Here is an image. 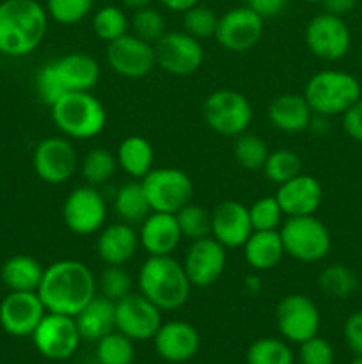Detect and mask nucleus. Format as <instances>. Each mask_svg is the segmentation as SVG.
Masks as SVG:
<instances>
[{
  "instance_id": "nucleus-1",
  "label": "nucleus",
  "mask_w": 362,
  "mask_h": 364,
  "mask_svg": "<svg viewBox=\"0 0 362 364\" xmlns=\"http://www.w3.org/2000/svg\"><path fill=\"white\" fill-rule=\"evenodd\" d=\"M98 291L94 272L78 259H59L45 267L38 295L48 313L77 316Z\"/></svg>"
},
{
  "instance_id": "nucleus-2",
  "label": "nucleus",
  "mask_w": 362,
  "mask_h": 364,
  "mask_svg": "<svg viewBox=\"0 0 362 364\" xmlns=\"http://www.w3.org/2000/svg\"><path fill=\"white\" fill-rule=\"evenodd\" d=\"M48 14L38 0L0 2V53L25 57L39 48L48 31Z\"/></svg>"
},
{
  "instance_id": "nucleus-3",
  "label": "nucleus",
  "mask_w": 362,
  "mask_h": 364,
  "mask_svg": "<svg viewBox=\"0 0 362 364\" xmlns=\"http://www.w3.org/2000/svg\"><path fill=\"white\" fill-rule=\"evenodd\" d=\"M99 77L102 68L94 57L71 52L41 66L35 73V92L45 105L52 107L67 92L92 91Z\"/></svg>"
},
{
  "instance_id": "nucleus-4",
  "label": "nucleus",
  "mask_w": 362,
  "mask_h": 364,
  "mask_svg": "<svg viewBox=\"0 0 362 364\" xmlns=\"http://www.w3.org/2000/svg\"><path fill=\"white\" fill-rule=\"evenodd\" d=\"M138 294L151 301L160 311H177L187 304L192 284L183 263L172 255L148 256L137 274Z\"/></svg>"
},
{
  "instance_id": "nucleus-5",
  "label": "nucleus",
  "mask_w": 362,
  "mask_h": 364,
  "mask_svg": "<svg viewBox=\"0 0 362 364\" xmlns=\"http://www.w3.org/2000/svg\"><path fill=\"white\" fill-rule=\"evenodd\" d=\"M57 130L67 139L87 141L106 127V110L92 91L67 92L50 107Z\"/></svg>"
},
{
  "instance_id": "nucleus-6",
  "label": "nucleus",
  "mask_w": 362,
  "mask_h": 364,
  "mask_svg": "<svg viewBox=\"0 0 362 364\" xmlns=\"http://www.w3.org/2000/svg\"><path fill=\"white\" fill-rule=\"evenodd\" d=\"M304 98L316 116H343L362 96L361 82L341 70H323L312 75L304 87Z\"/></svg>"
},
{
  "instance_id": "nucleus-7",
  "label": "nucleus",
  "mask_w": 362,
  "mask_h": 364,
  "mask_svg": "<svg viewBox=\"0 0 362 364\" xmlns=\"http://www.w3.org/2000/svg\"><path fill=\"white\" fill-rule=\"evenodd\" d=\"M286 256L300 263H318L332 247L330 231L316 215L287 217L279 228Z\"/></svg>"
},
{
  "instance_id": "nucleus-8",
  "label": "nucleus",
  "mask_w": 362,
  "mask_h": 364,
  "mask_svg": "<svg viewBox=\"0 0 362 364\" xmlns=\"http://www.w3.org/2000/svg\"><path fill=\"white\" fill-rule=\"evenodd\" d=\"M202 119L206 127L222 137L245 134L254 119V109L247 96L234 89H216L202 103Z\"/></svg>"
},
{
  "instance_id": "nucleus-9",
  "label": "nucleus",
  "mask_w": 362,
  "mask_h": 364,
  "mask_svg": "<svg viewBox=\"0 0 362 364\" xmlns=\"http://www.w3.org/2000/svg\"><path fill=\"white\" fill-rule=\"evenodd\" d=\"M151 212L177 213L194 198L190 176L176 167H153L141 180Z\"/></svg>"
},
{
  "instance_id": "nucleus-10",
  "label": "nucleus",
  "mask_w": 362,
  "mask_h": 364,
  "mask_svg": "<svg viewBox=\"0 0 362 364\" xmlns=\"http://www.w3.org/2000/svg\"><path fill=\"white\" fill-rule=\"evenodd\" d=\"M109 206L98 187L82 185L73 188L62 203V220L78 237L96 235L106 223Z\"/></svg>"
},
{
  "instance_id": "nucleus-11",
  "label": "nucleus",
  "mask_w": 362,
  "mask_h": 364,
  "mask_svg": "<svg viewBox=\"0 0 362 364\" xmlns=\"http://www.w3.org/2000/svg\"><path fill=\"white\" fill-rule=\"evenodd\" d=\"M304 38L309 52L325 63L344 59L351 46V32L346 21L325 11L309 20Z\"/></svg>"
},
{
  "instance_id": "nucleus-12",
  "label": "nucleus",
  "mask_w": 362,
  "mask_h": 364,
  "mask_svg": "<svg viewBox=\"0 0 362 364\" xmlns=\"http://www.w3.org/2000/svg\"><path fill=\"white\" fill-rule=\"evenodd\" d=\"M275 322L284 340L300 345L319 333L322 315L307 295L290 294L277 304Z\"/></svg>"
},
{
  "instance_id": "nucleus-13",
  "label": "nucleus",
  "mask_w": 362,
  "mask_h": 364,
  "mask_svg": "<svg viewBox=\"0 0 362 364\" xmlns=\"http://www.w3.org/2000/svg\"><path fill=\"white\" fill-rule=\"evenodd\" d=\"M32 343L35 350L52 361L70 359L80 347L82 336L78 333L75 316L48 313L43 316L39 326L32 333Z\"/></svg>"
},
{
  "instance_id": "nucleus-14",
  "label": "nucleus",
  "mask_w": 362,
  "mask_h": 364,
  "mask_svg": "<svg viewBox=\"0 0 362 364\" xmlns=\"http://www.w3.org/2000/svg\"><path fill=\"white\" fill-rule=\"evenodd\" d=\"M153 46L156 66L174 77H188L204 63L201 41L185 31H167Z\"/></svg>"
},
{
  "instance_id": "nucleus-15",
  "label": "nucleus",
  "mask_w": 362,
  "mask_h": 364,
  "mask_svg": "<svg viewBox=\"0 0 362 364\" xmlns=\"http://www.w3.org/2000/svg\"><path fill=\"white\" fill-rule=\"evenodd\" d=\"M265 32V18L259 16L252 7L238 6L219 16L215 41L224 50L243 53L254 48Z\"/></svg>"
},
{
  "instance_id": "nucleus-16",
  "label": "nucleus",
  "mask_w": 362,
  "mask_h": 364,
  "mask_svg": "<svg viewBox=\"0 0 362 364\" xmlns=\"http://www.w3.org/2000/svg\"><path fill=\"white\" fill-rule=\"evenodd\" d=\"M78 156L67 137H46L34 148L32 167L39 180L48 185H62L78 169Z\"/></svg>"
},
{
  "instance_id": "nucleus-17",
  "label": "nucleus",
  "mask_w": 362,
  "mask_h": 364,
  "mask_svg": "<svg viewBox=\"0 0 362 364\" xmlns=\"http://www.w3.org/2000/svg\"><path fill=\"white\" fill-rule=\"evenodd\" d=\"M106 64L119 77L144 78L156 68L155 46L128 32L106 43Z\"/></svg>"
},
{
  "instance_id": "nucleus-18",
  "label": "nucleus",
  "mask_w": 362,
  "mask_h": 364,
  "mask_svg": "<svg viewBox=\"0 0 362 364\" xmlns=\"http://www.w3.org/2000/svg\"><path fill=\"white\" fill-rule=\"evenodd\" d=\"M162 326V311L142 294L126 295L116 302V331L133 341L153 340Z\"/></svg>"
},
{
  "instance_id": "nucleus-19",
  "label": "nucleus",
  "mask_w": 362,
  "mask_h": 364,
  "mask_svg": "<svg viewBox=\"0 0 362 364\" xmlns=\"http://www.w3.org/2000/svg\"><path fill=\"white\" fill-rule=\"evenodd\" d=\"M227 249L213 237L194 240L185 255L183 267L192 288H209L224 276Z\"/></svg>"
},
{
  "instance_id": "nucleus-20",
  "label": "nucleus",
  "mask_w": 362,
  "mask_h": 364,
  "mask_svg": "<svg viewBox=\"0 0 362 364\" xmlns=\"http://www.w3.org/2000/svg\"><path fill=\"white\" fill-rule=\"evenodd\" d=\"M45 315L38 291H9L0 302V327L9 336H32Z\"/></svg>"
},
{
  "instance_id": "nucleus-21",
  "label": "nucleus",
  "mask_w": 362,
  "mask_h": 364,
  "mask_svg": "<svg viewBox=\"0 0 362 364\" xmlns=\"http://www.w3.org/2000/svg\"><path fill=\"white\" fill-rule=\"evenodd\" d=\"M155 350L163 361L167 363H187L197 355L201 348V336L192 323L183 320H170L162 322L160 329L156 331Z\"/></svg>"
},
{
  "instance_id": "nucleus-22",
  "label": "nucleus",
  "mask_w": 362,
  "mask_h": 364,
  "mask_svg": "<svg viewBox=\"0 0 362 364\" xmlns=\"http://www.w3.org/2000/svg\"><path fill=\"white\" fill-rule=\"evenodd\" d=\"M252 231L248 206L238 201H222L212 210V237L226 249L243 247Z\"/></svg>"
},
{
  "instance_id": "nucleus-23",
  "label": "nucleus",
  "mask_w": 362,
  "mask_h": 364,
  "mask_svg": "<svg viewBox=\"0 0 362 364\" xmlns=\"http://www.w3.org/2000/svg\"><path fill=\"white\" fill-rule=\"evenodd\" d=\"M275 198L286 217L316 215L323 203V187L314 176L300 173L279 185Z\"/></svg>"
},
{
  "instance_id": "nucleus-24",
  "label": "nucleus",
  "mask_w": 362,
  "mask_h": 364,
  "mask_svg": "<svg viewBox=\"0 0 362 364\" xmlns=\"http://www.w3.org/2000/svg\"><path fill=\"white\" fill-rule=\"evenodd\" d=\"M138 249V231L121 220L103 226L96 237V255L105 265L124 267L137 256Z\"/></svg>"
},
{
  "instance_id": "nucleus-25",
  "label": "nucleus",
  "mask_w": 362,
  "mask_h": 364,
  "mask_svg": "<svg viewBox=\"0 0 362 364\" xmlns=\"http://www.w3.org/2000/svg\"><path fill=\"white\" fill-rule=\"evenodd\" d=\"M138 226L141 247L148 256L172 255L183 238L174 213L151 212Z\"/></svg>"
},
{
  "instance_id": "nucleus-26",
  "label": "nucleus",
  "mask_w": 362,
  "mask_h": 364,
  "mask_svg": "<svg viewBox=\"0 0 362 364\" xmlns=\"http://www.w3.org/2000/svg\"><path fill=\"white\" fill-rule=\"evenodd\" d=\"M314 112L304 95L284 92L275 96L268 105V119L275 130L283 134H300L309 130Z\"/></svg>"
},
{
  "instance_id": "nucleus-27",
  "label": "nucleus",
  "mask_w": 362,
  "mask_h": 364,
  "mask_svg": "<svg viewBox=\"0 0 362 364\" xmlns=\"http://www.w3.org/2000/svg\"><path fill=\"white\" fill-rule=\"evenodd\" d=\"M241 249L245 263L256 272L273 270L286 256L279 231H252Z\"/></svg>"
},
{
  "instance_id": "nucleus-28",
  "label": "nucleus",
  "mask_w": 362,
  "mask_h": 364,
  "mask_svg": "<svg viewBox=\"0 0 362 364\" xmlns=\"http://www.w3.org/2000/svg\"><path fill=\"white\" fill-rule=\"evenodd\" d=\"M78 333L82 340L98 341L105 334L116 331V302L109 301L103 295H96L77 316Z\"/></svg>"
},
{
  "instance_id": "nucleus-29",
  "label": "nucleus",
  "mask_w": 362,
  "mask_h": 364,
  "mask_svg": "<svg viewBox=\"0 0 362 364\" xmlns=\"http://www.w3.org/2000/svg\"><path fill=\"white\" fill-rule=\"evenodd\" d=\"M117 166L133 180H142L155 167V149L151 142L141 135L123 139L116 151Z\"/></svg>"
},
{
  "instance_id": "nucleus-30",
  "label": "nucleus",
  "mask_w": 362,
  "mask_h": 364,
  "mask_svg": "<svg viewBox=\"0 0 362 364\" xmlns=\"http://www.w3.org/2000/svg\"><path fill=\"white\" fill-rule=\"evenodd\" d=\"M45 267L28 255H16L6 259L0 270L2 283L9 291H38Z\"/></svg>"
},
{
  "instance_id": "nucleus-31",
  "label": "nucleus",
  "mask_w": 362,
  "mask_h": 364,
  "mask_svg": "<svg viewBox=\"0 0 362 364\" xmlns=\"http://www.w3.org/2000/svg\"><path fill=\"white\" fill-rule=\"evenodd\" d=\"M114 212L119 217L121 223L131 224V226L141 224L151 213V206H149L141 181H128L117 188L114 196Z\"/></svg>"
},
{
  "instance_id": "nucleus-32",
  "label": "nucleus",
  "mask_w": 362,
  "mask_h": 364,
  "mask_svg": "<svg viewBox=\"0 0 362 364\" xmlns=\"http://www.w3.org/2000/svg\"><path fill=\"white\" fill-rule=\"evenodd\" d=\"M80 173L87 185L92 187H102L110 178H114L116 171L119 169L117 166L116 153H112L106 148H92L91 151L85 153V156L80 162Z\"/></svg>"
},
{
  "instance_id": "nucleus-33",
  "label": "nucleus",
  "mask_w": 362,
  "mask_h": 364,
  "mask_svg": "<svg viewBox=\"0 0 362 364\" xmlns=\"http://www.w3.org/2000/svg\"><path fill=\"white\" fill-rule=\"evenodd\" d=\"M358 287V279L348 267L336 263L323 269L318 276V288L330 299L344 301L350 297Z\"/></svg>"
},
{
  "instance_id": "nucleus-34",
  "label": "nucleus",
  "mask_w": 362,
  "mask_h": 364,
  "mask_svg": "<svg viewBox=\"0 0 362 364\" xmlns=\"http://www.w3.org/2000/svg\"><path fill=\"white\" fill-rule=\"evenodd\" d=\"M92 31L102 41L112 43L130 31V18L123 7L103 6L92 16Z\"/></svg>"
},
{
  "instance_id": "nucleus-35",
  "label": "nucleus",
  "mask_w": 362,
  "mask_h": 364,
  "mask_svg": "<svg viewBox=\"0 0 362 364\" xmlns=\"http://www.w3.org/2000/svg\"><path fill=\"white\" fill-rule=\"evenodd\" d=\"M96 359L99 364H131L135 359L133 340L119 331L105 334L96 341Z\"/></svg>"
},
{
  "instance_id": "nucleus-36",
  "label": "nucleus",
  "mask_w": 362,
  "mask_h": 364,
  "mask_svg": "<svg viewBox=\"0 0 362 364\" xmlns=\"http://www.w3.org/2000/svg\"><path fill=\"white\" fill-rule=\"evenodd\" d=\"M183 238L190 242L212 237V212L202 205L188 203L177 213H174Z\"/></svg>"
},
{
  "instance_id": "nucleus-37",
  "label": "nucleus",
  "mask_w": 362,
  "mask_h": 364,
  "mask_svg": "<svg viewBox=\"0 0 362 364\" xmlns=\"http://www.w3.org/2000/svg\"><path fill=\"white\" fill-rule=\"evenodd\" d=\"M247 364H293L295 355L290 345L279 338H259L248 347Z\"/></svg>"
},
{
  "instance_id": "nucleus-38",
  "label": "nucleus",
  "mask_w": 362,
  "mask_h": 364,
  "mask_svg": "<svg viewBox=\"0 0 362 364\" xmlns=\"http://www.w3.org/2000/svg\"><path fill=\"white\" fill-rule=\"evenodd\" d=\"M234 160L247 171H263L266 159L270 155L268 144L256 134L238 135L233 146Z\"/></svg>"
},
{
  "instance_id": "nucleus-39",
  "label": "nucleus",
  "mask_w": 362,
  "mask_h": 364,
  "mask_svg": "<svg viewBox=\"0 0 362 364\" xmlns=\"http://www.w3.org/2000/svg\"><path fill=\"white\" fill-rule=\"evenodd\" d=\"M302 173V160L293 149H275L270 151L268 159H266L265 166H263V174L268 178L272 183L277 187L286 183L291 178L298 176Z\"/></svg>"
},
{
  "instance_id": "nucleus-40",
  "label": "nucleus",
  "mask_w": 362,
  "mask_h": 364,
  "mask_svg": "<svg viewBox=\"0 0 362 364\" xmlns=\"http://www.w3.org/2000/svg\"><path fill=\"white\" fill-rule=\"evenodd\" d=\"M252 230L254 231H279L284 223V212L275 196H265L248 206Z\"/></svg>"
},
{
  "instance_id": "nucleus-41",
  "label": "nucleus",
  "mask_w": 362,
  "mask_h": 364,
  "mask_svg": "<svg viewBox=\"0 0 362 364\" xmlns=\"http://www.w3.org/2000/svg\"><path fill=\"white\" fill-rule=\"evenodd\" d=\"M130 28L131 34L151 43V45H155L167 32L165 18H163V14L160 11H156L151 6L133 11V14L130 18Z\"/></svg>"
},
{
  "instance_id": "nucleus-42",
  "label": "nucleus",
  "mask_w": 362,
  "mask_h": 364,
  "mask_svg": "<svg viewBox=\"0 0 362 364\" xmlns=\"http://www.w3.org/2000/svg\"><path fill=\"white\" fill-rule=\"evenodd\" d=\"M131 288H133V277L124 267L105 265V269L98 276L99 295L112 302H117L130 295Z\"/></svg>"
},
{
  "instance_id": "nucleus-43",
  "label": "nucleus",
  "mask_w": 362,
  "mask_h": 364,
  "mask_svg": "<svg viewBox=\"0 0 362 364\" xmlns=\"http://www.w3.org/2000/svg\"><path fill=\"white\" fill-rule=\"evenodd\" d=\"M94 0H46L50 20L59 25H77L91 14Z\"/></svg>"
},
{
  "instance_id": "nucleus-44",
  "label": "nucleus",
  "mask_w": 362,
  "mask_h": 364,
  "mask_svg": "<svg viewBox=\"0 0 362 364\" xmlns=\"http://www.w3.org/2000/svg\"><path fill=\"white\" fill-rule=\"evenodd\" d=\"M216 25H219V16L215 11L201 4L183 13V31L199 41L215 38Z\"/></svg>"
},
{
  "instance_id": "nucleus-45",
  "label": "nucleus",
  "mask_w": 362,
  "mask_h": 364,
  "mask_svg": "<svg viewBox=\"0 0 362 364\" xmlns=\"http://www.w3.org/2000/svg\"><path fill=\"white\" fill-rule=\"evenodd\" d=\"M298 359L302 364H334V348L325 338L318 334L300 343Z\"/></svg>"
},
{
  "instance_id": "nucleus-46",
  "label": "nucleus",
  "mask_w": 362,
  "mask_h": 364,
  "mask_svg": "<svg viewBox=\"0 0 362 364\" xmlns=\"http://www.w3.org/2000/svg\"><path fill=\"white\" fill-rule=\"evenodd\" d=\"M343 336L348 348L355 355H362V309L348 316L343 327Z\"/></svg>"
},
{
  "instance_id": "nucleus-47",
  "label": "nucleus",
  "mask_w": 362,
  "mask_h": 364,
  "mask_svg": "<svg viewBox=\"0 0 362 364\" xmlns=\"http://www.w3.org/2000/svg\"><path fill=\"white\" fill-rule=\"evenodd\" d=\"M343 128L348 137L362 142V96L343 114Z\"/></svg>"
},
{
  "instance_id": "nucleus-48",
  "label": "nucleus",
  "mask_w": 362,
  "mask_h": 364,
  "mask_svg": "<svg viewBox=\"0 0 362 364\" xmlns=\"http://www.w3.org/2000/svg\"><path fill=\"white\" fill-rule=\"evenodd\" d=\"M287 2H290V0H248L247 6L252 7L259 16L272 18L283 11Z\"/></svg>"
},
{
  "instance_id": "nucleus-49",
  "label": "nucleus",
  "mask_w": 362,
  "mask_h": 364,
  "mask_svg": "<svg viewBox=\"0 0 362 364\" xmlns=\"http://www.w3.org/2000/svg\"><path fill=\"white\" fill-rule=\"evenodd\" d=\"M322 6L325 13L336 14V16L343 18L344 14L351 13L357 6V0H322Z\"/></svg>"
},
{
  "instance_id": "nucleus-50",
  "label": "nucleus",
  "mask_w": 362,
  "mask_h": 364,
  "mask_svg": "<svg viewBox=\"0 0 362 364\" xmlns=\"http://www.w3.org/2000/svg\"><path fill=\"white\" fill-rule=\"evenodd\" d=\"M165 9L172 11V13H185L190 7L197 6L199 0H158Z\"/></svg>"
},
{
  "instance_id": "nucleus-51",
  "label": "nucleus",
  "mask_w": 362,
  "mask_h": 364,
  "mask_svg": "<svg viewBox=\"0 0 362 364\" xmlns=\"http://www.w3.org/2000/svg\"><path fill=\"white\" fill-rule=\"evenodd\" d=\"M153 0H121V4H123L126 9H131V11H137V9H142V7H149L151 6Z\"/></svg>"
},
{
  "instance_id": "nucleus-52",
  "label": "nucleus",
  "mask_w": 362,
  "mask_h": 364,
  "mask_svg": "<svg viewBox=\"0 0 362 364\" xmlns=\"http://www.w3.org/2000/svg\"><path fill=\"white\" fill-rule=\"evenodd\" d=\"M350 364H362V355H355V359Z\"/></svg>"
},
{
  "instance_id": "nucleus-53",
  "label": "nucleus",
  "mask_w": 362,
  "mask_h": 364,
  "mask_svg": "<svg viewBox=\"0 0 362 364\" xmlns=\"http://www.w3.org/2000/svg\"><path fill=\"white\" fill-rule=\"evenodd\" d=\"M304 2H307V4H322V0H304Z\"/></svg>"
},
{
  "instance_id": "nucleus-54",
  "label": "nucleus",
  "mask_w": 362,
  "mask_h": 364,
  "mask_svg": "<svg viewBox=\"0 0 362 364\" xmlns=\"http://www.w3.org/2000/svg\"><path fill=\"white\" fill-rule=\"evenodd\" d=\"M241 2H245V4H247V2H248V0H241Z\"/></svg>"
}]
</instances>
